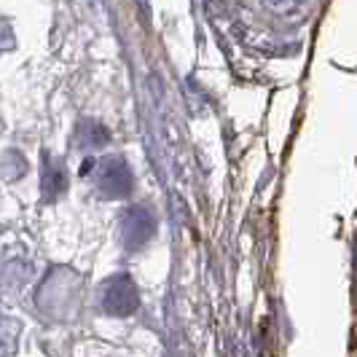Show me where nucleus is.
Instances as JSON below:
<instances>
[{
	"instance_id": "2",
	"label": "nucleus",
	"mask_w": 357,
	"mask_h": 357,
	"mask_svg": "<svg viewBox=\"0 0 357 357\" xmlns=\"http://www.w3.org/2000/svg\"><path fill=\"white\" fill-rule=\"evenodd\" d=\"M135 178L132 169L121 156H107L97 164V191L105 199H124L132 194Z\"/></svg>"
},
{
	"instance_id": "7",
	"label": "nucleus",
	"mask_w": 357,
	"mask_h": 357,
	"mask_svg": "<svg viewBox=\"0 0 357 357\" xmlns=\"http://www.w3.org/2000/svg\"><path fill=\"white\" fill-rule=\"evenodd\" d=\"M11 46H14V33H11L8 22L0 19V52H8Z\"/></svg>"
},
{
	"instance_id": "5",
	"label": "nucleus",
	"mask_w": 357,
	"mask_h": 357,
	"mask_svg": "<svg viewBox=\"0 0 357 357\" xmlns=\"http://www.w3.org/2000/svg\"><path fill=\"white\" fill-rule=\"evenodd\" d=\"M75 140L84 143L86 148H102L107 143V129L97 121H81L78 132H75Z\"/></svg>"
},
{
	"instance_id": "6",
	"label": "nucleus",
	"mask_w": 357,
	"mask_h": 357,
	"mask_svg": "<svg viewBox=\"0 0 357 357\" xmlns=\"http://www.w3.org/2000/svg\"><path fill=\"white\" fill-rule=\"evenodd\" d=\"M22 325L14 317H0V357H8L17 349Z\"/></svg>"
},
{
	"instance_id": "4",
	"label": "nucleus",
	"mask_w": 357,
	"mask_h": 357,
	"mask_svg": "<svg viewBox=\"0 0 357 357\" xmlns=\"http://www.w3.org/2000/svg\"><path fill=\"white\" fill-rule=\"evenodd\" d=\"M65 188H68V175H65V164H49L46 169H43V199L46 202H52L56 199L59 194H65Z\"/></svg>"
},
{
	"instance_id": "8",
	"label": "nucleus",
	"mask_w": 357,
	"mask_h": 357,
	"mask_svg": "<svg viewBox=\"0 0 357 357\" xmlns=\"http://www.w3.org/2000/svg\"><path fill=\"white\" fill-rule=\"evenodd\" d=\"M271 6H280V8H285V6H296V3H304V0H268Z\"/></svg>"
},
{
	"instance_id": "3",
	"label": "nucleus",
	"mask_w": 357,
	"mask_h": 357,
	"mask_svg": "<svg viewBox=\"0 0 357 357\" xmlns=\"http://www.w3.org/2000/svg\"><path fill=\"white\" fill-rule=\"evenodd\" d=\"M153 231H156V220L143 207H132L121 218V236H124L126 250H143L151 242Z\"/></svg>"
},
{
	"instance_id": "1",
	"label": "nucleus",
	"mask_w": 357,
	"mask_h": 357,
	"mask_svg": "<svg viewBox=\"0 0 357 357\" xmlns=\"http://www.w3.org/2000/svg\"><path fill=\"white\" fill-rule=\"evenodd\" d=\"M100 306L113 317H129L140 306V293L129 274H116L100 285Z\"/></svg>"
}]
</instances>
